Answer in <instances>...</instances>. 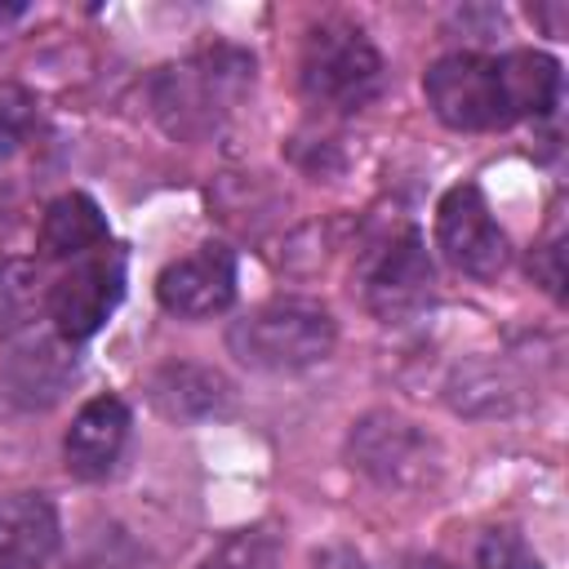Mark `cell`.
I'll use <instances>...</instances> for the list:
<instances>
[{
	"label": "cell",
	"mask_w": 569,
	"mask_h": 569,
	"mask_svg": "<svg viewBox=\"0 0 569 569\" xmlns=\"http://www.w3.org/2000/svg\"><path fill=\"white\" fill-rule=\"evenodd\" d=\"M360 293L382 325H409L436 302V267L413 227H405L400 236H387L365 253Z\"/></svg>",
	"instance_id": "cell-6"
},
{
	"label": "cell",
	"mask_w": 569,
	"mask_h": 569,
	"mask_svg": "<svg viewBox=\"0 0 569 569\" xmlns=\"http://www.w3.org/2000/svg\"><path fill=\"white\" fill-rule=\"evenodd\" d=\"M107 244V218L93 196L67 191L44 209L40 222V258H84Z\"/></svg>",
	"instance_id": "cell-13"
},
{
	"label": "cell",
	"mask_w": 569,
	"mask_h": 569,
	"mask_svg": "<svg viewBox=\"0 0 569 569\" xmlns=\"http://www.w3.org/2000/svg\"><path fill=\"white\" fill-rule=\"evenodd\" d=\"M36 120H40V111H36L31 89H22V84H0V169L31 142Z\"/></svg>",
	"instance_id": "cell-18"
},
{
	"label": "cell",
	"mask_w": 569,
	"mask_h": 569,
	"mask_svg": "<svg viewBox=\"0 0 569 569\" xmlns=\"http://www.w3.org/2000/svg\"><path fill=\"white\" fill-rule=\"evenodd\" d=\"M147 400L169 422H204L231 405V382L209 365L173 360L147 378Z\"/></svg>",
	"instance_id": "cell-11"
},
{
	"label": "cell",
	"mask_w": 569,
	"mask_h": 569,
	"mask_svg": "<svg viewBox=\"0 0 569 569\" xmlns=\"http://www.w3.org/2000/svg\"><path fill=\"white\" fill-rule=\"evenodd\" d=\"M156 298L178 320H204L227 311L236 298V253L227 244H200L196 253L160 271Z\"/></svg>",
	"instance_id": "cell-9"
},
{
	"label": "cell",
	"mask_w": 569,
	"mask_h": 569,
	"mask_svg": "<svg viewBox=\"0 0 569 569\" xmlns=\"http://www.w3.org/2000/svg\"><path fill=\"white\" fill-rule=\"evenodd\" d=\"M422 93L440 124L462 133L507 129L525 116H551L560 102V62L538 49L445 53L427 67Z\"/></svg>",
	"instance_id": "cell-1"
},
{
	"label": "cell",
	"mask_w": 569,
	"mask_h": 569,
	"mask_svg": "<svg viewBox=\"0 0 569 569\" xmlns=\"http://www.w3.org/2000/svg\"><path fill=\"white\" fill-rule=\"evenodd\" d=\"M476 569H542V560L516 529H485L476 542Z\"/></svg>",
	"instance_id": "cell-19"
},
{
	"label": "cell",
	"mask_w": 569,
	"mask_h": 569,
	"mask_svg": "<svg viewBox=\"0 0 569 569\" xmlns=\"http://www.w3.org/2000/svg\"><path fill=\"white\" fill-rule=\"evenodd\" d=\"M284 560V538L276 525H244L231 529L204 560L200 569H280Z\"/></svg>",
	"instance_id": "cell-16"
},
{
	"label": "cell",
	"mask_w": 569,
	"mask_h": 569,
	"mask_svg": "<svg viewBox=\"0 0 569 569\" xmlns=\"http://www.w3.org/2000/svg\"><path fill=\"white\" fill-rule=\"evenodd\" d=\"M67 569H156V556L116 520H102L93 529H84V538L76 542Z\"/></svg>",
	"instance_id": "cell-15"
},
{
	"label": "cell",
	"mask_w": 569,
	"mask_h": 569,
	"mask_svg": "<svg viewBox=\"0 0 569 569\" xmlns=\"http://www.w3.org/2000/svg\"><path fill=\"white\" fill-rule=\"evenodd\" d=\"M298 80L307 102L329 111H360L382 89V53L356 22L329 18L307 31Z\"/></svg>",
	"instance_id": "cell-4"
},
{
	"label": "cell",
	"mask_w": 569,
	"mask_h": 569,
	"mask_svg": "<svg viewBox=\"0 0 569 569\" xmlns=\"http://www.w3.org/2000/svg\"><path fill=\"white\" fill-rule=\"evenodd\" d=\"M120 298H124V253L102 244V249L76 258L71 271L53 280L44 307H49V320L62 342H84L107 325V316L120 307Z\"/></svg>",
	"instance_id": "cell-7"
},
{
	"label": "cell",
	"mask_w": 569,
	"mask_h": 569,
	"mask_svg": "<svg viewBox=\"0 0 569 569\" xmlns=\"http://www.w3.org/2000/svg\"><path fill=\"white\" fill-rule=\"evenodd\" d=\"M436 244L471 280H493L511 258L507 231L489 213V200L476 182H458L440 196V204H436Z\"/></svg>",
	"instance_id": "cell-8"
},
{
	"label": "cell",
	"mask_w": 569,
	"mask_h": 569,
	"mask_svg": "<svg viewBox=\"0 0 569 569\" xmlns=\"http://www.w3.org/2000/svg\"><path fill=\"white\" fill-rule=\"evenodd\" d=\"M129 440V405L120 396H93L67 427L62 453L76 480H102Z\"/></svg>",
	"instance_id": "cell-10"
},
{
	"label": "cell",
	"mask_w": 569,
	"mask_h": 569,
	"mask_svg": "<svg viewBox=\"0 0 569 569\" xmlns=\"http://www.w3.org/2000/svg\"><path fill=\"white\" fill-rule=\"evenodd\" d=\"M249 84H253V58L244 49L218 44L182 62H169L151 80V107L169 138L204 142L244 102Z\"/></svg>",
	"instance_id": "cell-2"
},
{
	"label": "cell",
	"mask_w": 569,
	"mask_h": 569,
	"mask_svg": "<svg viewBox=\"0 0 569 569\" xmlns=\"http://www.w3.org/2000/svg\"><path fill=\"white\" fill-rule=\"evenodd\" d=\"M71 378H76V356L62 351V338L58 342H36V347H22L9 360L4 396L18 400L22 409H49Z\"/></svg>",
	"instance_id": "cell-14"
},
{
	"label": "cell",
	"mask_w": 569,
	"mask_h": 569,
	"mask_svg": "<svg viewBox=\"0 0 569 569\" xmlns=\"http://www.w3.org/2000/svg\"><path fill=\"white\" fill-rule=\"evenodd\" d=\"M36 307H40L36 267L22 258H4L0 262V338H13L18 329H27Z\"/></svg>",
	"instance_id": "cell-17"
},
{
	"label": "cell",
	"mask_w": 569,
	"mask_h": 569,
	"mask_svg": "<svg viewBox=\"0 0 569 569\" xmlns=\"http://www.w3.org/2000/svg\"><path fill=\"white\" fill-rule=\"evenodd\" d=\"M316 569H369V560H365L356 547L333 542V547H325V551L316 556Z\"/></svg>",
	"instance_id": "cell-21"
},
{
	"label": "cell",
	"mask_w": 569,
	"mask_h": 569,
	"mask_svg": "<svg viewBox=\"0 0 569 569\" xmlns=\"http://www.w3.org/2000/svg\"><path fill=\"white\" fill-rule=\"evenodd\" d=\"M396 569H449L445 560H436V556H405Z\"/></svg>",
	"instance_id": "cell-22"
},
{
	"label": "cell",
	"mask_w": 569,
	"mask_h": 569,
	"mask_svg": "<svg viewBox=\"0 0 569 569\" xmlns=\"http://www.w3.org/2000/svg\"><path fill=\"white\" fill-rule=\"evenodd\" d=\"M347 462L378 489H422L440 471V449L418 422L391 409H373L360 422H351Z\"/></svg>",
	"instance_id": "cell-5"
},
{
	"label": "cell",
	"mask_w": 569,
	"mask_h": 569,
	"mask_svg": "<svg viewBox=\"0 0 569 569\" xmlns=\"http://www.w3.org/2000/svg\"><path fill=\"white\" fill-rule=\"evenodd\" d=\"M58 507L44 493L0 498V569H44L58 551Z\"/></svg>",
	"instance_id": "cell-12"
},
{
	"label": "cell",
	"mask_w": 569,
	"mask_h": 569,
	"mask_svg": "<svg viewBox=\"0 0 569 569\" xmlns=\"http://www.w3.org/2000/svg\"><path fill=\"white\" fill-rule=\"evenodd\" d=\"M338 342L333 316L311 298H276L253 307L227 329V347L240 365L262 373H298L329 360Z\"/></svg>",
	"instance_id": "cell-3"
},
{
	"label": "cell",
	"mask_w": 569,
	"mask_h": 569,
	"mask_svg": "<svg viewBox=\"0 0 569 569\" xmlns=\"http://www.w3.org/2000/svg\"><path fill=\"white\" fill-rule=\"evenodd\" d=\"M529 271L547 284V293H565V249H560V240H547V244H538L533 249V258H529Z\"/></svg>",
	"instance_id": "cell-20"
}]
</instances>
